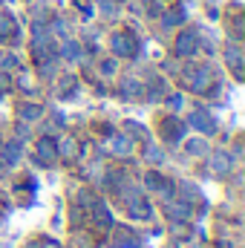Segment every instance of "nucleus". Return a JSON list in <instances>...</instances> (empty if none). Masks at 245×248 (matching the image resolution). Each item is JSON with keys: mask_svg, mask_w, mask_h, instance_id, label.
<instances>
[{"mask_svg": "<svg viewBox=\"0 0 245 248\" xmlns=\"http://www.w3.org/2000/svg\"><path fill=\"white\" fill-rule=\"evenodd\" d=\"M113 49H116V52H122V55H133L138 46H136L133 35H116V38H113Z\"/></svg>", "mask_w": 245, "mask_h": 248, "instance_id": "nucleus-1", "label": "nucleus"}, {"mask_svg": "<svg viewBox=\"0 0 245 248\" xmlns=\"http://www.w3.org/2000/svg\"><path fill=\"white\" fill-rule=\"evenodd\" d=\"M193 46H196V35H193V32H182V35L176 38V52H179V55H190Z\"/></svg>", "mask_w": 245, "mask_h": 248, "instance_id": "nucleus-2", "label": "nucleus"}, {"mask_svg": "<svg viewBox=\"0 0 245 248\" xmlns=\"http://www.w3.org/2000/svg\"><path fill=\"white\" fill-rule=\"evenodd\" d=\"M61 52L66 55V58H78V52H81V49H78V44H72V41H69V44H63Z\"/></svg>", "mask_w": 245, "mask_h": 248, "instance_id": "nucleus-3", "label": "nucleus"}, {"mask_svg": "<svg viewBox=\"0 0 245 248\" xmlns=\"http://www.w3.org/2000/svg\"><path fill=\"white\" fill-rule=\"evenodd\" d=\"M184 20V12L179 9V12H170V17H168V23H182Z\"/></svg>", "mask_w": 245, "mask_h": 248, "instance_id": "nucleus-4", "label": "nucleus"}, {"mask_svg": "<svg viewBox=\"0 0 245 248\" xmlns=\"http://www.w3.org/2000/svg\"><path fill=\"white\" fill-rule=\"evenodd\" d=\"M78 9L84 12V17H90V15H92V6H90V3H84V0H78Z\"/></svg>", "mask_w": 245, "mask_h": 248, "instance_id": "nucleus-5", "label": "nucleus"}, {"mask_svg": "<svg viewBox=\"0 0 245 248\" xmlns=\"http://www.w3.org/2000/svg\"><path fill=\"white\" fill-rule=\"evenodd\" d=\"M101 9H104V12H116V3H113V0H101Z\"/></svg>", "mask_w": 245, "mask_h": 248, "instance_id": "nucleus-6", "label": "nucleus"}]
</instances>
